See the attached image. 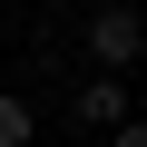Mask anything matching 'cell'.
I'll use <instances>...</instances> for the list:
<instances>
[{"label": "cell", "mask_w": 147, "mask_h": 147, "mask_svg": "<svg viewBox=\"0 0 147 147\" xmlns=\"http://www.w3.org/2000/svg\"><path fill=\"white\" fill-rule=\"evenodd\" d=\"M88 59L108 69V79H127V69L147 59V20L127 10V0H108V10H88Z\"/></svg>", "instance_id": "cell-1"}, {"label": "cell", "mask_w": 147, "mask_h": 147, "mask_svg": "<svg viewBox=\"0 0 147 147\" xmlns=\"http://www.w3.org/2000/svg\"><path fill=\"white\" fill-rule=\"evenodd\" d=\"M69 118L98 127V137H118V127H127V79H108V69H98V79H79V88H69Z\"/></svg>", "instance_id": "cell-2"}, {"label": "cell", "mask_w": 147, "mask_h": 147, "mask_svg": "<svg viewBox=\"0 0 147 147\" xmlns=\"http://www.w3.org/2000/svg\"><path fill=\"white\" fill-rule=\"evenodd\" d=\"M0 147H30V98L0 88Z\"/></svg>", "instance_id": "cell-3"}, {"label": "cell", "mask_w": 147, "mask_h": 147, "mask_svg": "<svg viewBox=\"0 0 147 147\" xmlns=\"http://www.w3.org/2000/svg\"><path fill=\"white\" fill-rule=\"evenodd\" d=\"M108 147H147V118H127V127H118V137H108Z\"/></svg>", "instance_id": "cell-4"}]
</instances>
